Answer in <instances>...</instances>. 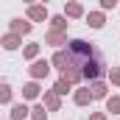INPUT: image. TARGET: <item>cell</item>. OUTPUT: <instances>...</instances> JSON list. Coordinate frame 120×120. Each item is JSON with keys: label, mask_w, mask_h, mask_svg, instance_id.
<instances>
[{"label": "cell", "mask_w": 120, "mask_h": 120, "mask_svg": "<svg viewBox=\"0 0 120 120\" xmlns=\"http://www.w3.org/2000/svg\"><path fill=\"white\" fill-rule=\"evenodd\" d=\"M67 53H70V59L81 67V61H87V59L95 56V48H92L90 42H84V39H73V42H67Z\"/></svg>", "instance_id": "obj_1"}, {"label": "cell", "mask_w": 120, "mask_h": 120, "mask_svg": "<svg viewBox=\"0 0 120 120\" xmlns=\"http://www.w3.org/2000/svg\"><path fill=\"white\" fill-rule=\"evenodd\" d=\"M101 73H103V61L98 59V53H95L92 59L81 61V75H84V78H90V81H95V78H101Z\"/></svg>", "instance_id": "obj_2"}, {"label": "cell", "mask_w": 120, "mask_h": 120, "mask_svg": "<svg viewBox=\"0 0 120 120\" xmlns=\"http://www.w3.org/2000/svg\"><path fill=\"white\" fill-rule=\"evenodd\" d=\"M61 78H64V81H70V84H78V81H81L84 75H81V67H78L75 61L70 59V64H67V67L61 70Z\"/></svg>", "instance_id": "obj_3"}, {"label": "cell", "mask_w": 120, "mask_h": 120, "mask_svg": "<svg viewBox=\"0 0 120 120\" xmlns=\"http://www.w3.org/2000/svg\"><path fill=\"white\" fill-rule=\"evenodd\" d=\"M48 73H50V61L39 59V61H34V64H31V75H34V78H45Z\"/></svg>", "instance_id": "obj_4"}, {"label": "cell", "mask_w": 120, "mask_h": 120, "mask_svg": "<svg viewBox=\"0 0 120 120\" xmlns=\"http://www.w3.org/2000/svg\"><path fill=\"white\" fill-rule=\"evenodd\" d=\"M42 106H48L50 112H59V106H61V101H59V95L50 90V92H45V98H42Z\"/></svg>", "instance_id": "obj_5"}, {"label": "cell", "mask_w": 120, "mask_h": 120, "mask_svg": "<svg viewBox=\"0 0 120 120\" xmlns=\"http://www.w3.org/2000/svg\"><path fill=\"white\" fill-rule=\"evenodd\" d=\"M0 45H3L6 50H17V48H20V34H6V36L0 39Z\"/></svg>", "instance_id": "obj_6"}, {"label": "cell", "mask_w": 120, "mask_h": 120, "mask_svg": "<svg viewBox=\"0 0 120 120\" xmlns=\"http://www.w3.org/2000/svg\"><path fill=\"white\" fill-rule=\"evenodd\" d=\"M106 90H109V87H106L103 81H98V78H95V81H92V84H90V92H92V101H95V98H106Z\"/></svg>", "instance_id": "obj_7"}, {"label": "cell", "mask_w": 120, "mask_h": 120, "mask_svg": "<svg viewBox=\"0 0 120 120\" xmlns=\"http://www.w3.org/2000/svg\"><path fill=\"white\" fill-rule=\"evenodd\" d=\"M31 28H34V25H31L28 20H20V17L11 20V31H14V34H31Z\"/></svg>", "instance_id": "obj_8"}, {"label": "cell", "mask_w": 120, "mask_h": 120, "mask_svg": "<svg viewBox=\"0 0 120 120\" xmlns=\"http://www.w3.org/2000/svg\"><path fill=\"white\" fill-rule=\"evenodd\" d=\"M56 70H64L67 64H70V53H64V50H56V56H53V61H50Z\"/></svg>", "instance_id": "obj_9"}, {"label": "cell", "mask_w": 120, "mask_h": 120, "mask_svg": "<svg viewBox=\"0 0 120 120\" xmlns=\"http://www.w3.org/2000/svg\"><path fill=\"white\" fill-rule=\"evenodd\" d=\"M28 106H25V103H14V106H11V120H25L28 117Z\"/></svg>", "instance_id": "obj_10"}, {"label": "cell", "mask_w": 120, "mask_h": 120, "mask_svg": "<svg viewBox=\"0 0 120 120\" xmlns=\"http://www.w3.org/2000/svg\"><path fill=\"white\" fill-rule=\"evenodd\" d=\"M22 98H25V101H34V98H39V84H36V81L25 84V87H22Z\"/></svg>", "instance_id": "obj_11"}, {"label": "cell", "mask_w": 120, "mask_h": 120, "mask_svg": "<svg viewBox=\"0 0 120 120\" xmlns=\"http://www.w3.org/2000/svg\"><path fill=\"white\" fill-rule=\"evenodd\" d=\"M103 22H106V17H103L101 11H92V14H87V25H92V28H103Z\"/></svg>", "instance_id": "obj_12"}, {"label": "cell", "mask_w": 120, "mask_h": 120, "mask_svg": "<svg viewBox=\"0 0 120 120\" xmlns=\"http://www.w3.org/2000/svg\"><path fill=\"white\" fill-rule=\"evenodd\" d=\"M45 42H48V45H53V48H59V45H64L67 39H64V34H61V31H50V34L45 36Z\"/></svg>", "instance_id": "obj_13"}, {"label": "cell", "mask_w": 120, "mask_h": 120, "mask_svg": "<svg viewBox=\"0 0 120 120\" xmlns=\"http://www.w3.org/2000/svg\"><path fill=\"white\" fill-rule=\"evenodd\" d=\"M28 17L39 22V20H45V17H48V11H45V6H31V8H28Z\"/></svg>", "instance_id": "obj_14"}, {"label": "cell", "mask_w": 120, "mask_h": 120, "mask_svg": "<svg viewBox=\"0 0 120 120\" xmlns=\"http://www.w3.org/2000/svg\"><path fill=\"white\" fill-rule=\"evenodd\" d=\"M106 112H112V115H120V95H112V98H106Z\"/></svg>", "instance_id": "obj_15"}, {"label": "cell", "mask_w": 120, "mask_h": 120, "mask_svg": "<svg viewBox=\"0 0 120 120\" xmlns=\"http://www.w3.org/2000/svg\"><path fill=\"white\" fill-rule=\"evenodd\" d=\"M90 101H92V92L90 90H78L75 92V103H78V106H87Z\"/></svg>", "instance_id": "obj_16"}, {"label": "cell", "mask_w": 120, "mask_h": 120, "mask_svg": "<svg viewBox=\"0 0 120 120\" xmlns=\"http://www.w3.org/2000/svg\"><path fill=\"white\" fill-rule=\"evenodd\" d=\"M70 87H73L70 81H64V78H59V81L53 84V92H56V95H67V92H70Z\"/></svg>", "instance_id": "obj_17"}, {"label": "cell", "mask_w": 120, "mask_h": 120, "mask_svg": "<svg viewBox=\"0 0 120 120\" xmlns=\"http://www.w3.org/2000/svg\"><path fill=\"white\" fill-rule=\"evenodd\" d=\"M64 11H67V17H81V14H84L81 3H75V0H73V3H67V8H64Z\"/></svg>", "instance_id": "obj_18"}, {"label": "cell", "mask_w": 120, "mask_h": 120, "mask_svg": "<svg viewBox=\"0 0 120 120\" xmlns=\"http://www.w3.org/2000/svg\"><path fill=\"white\" fill-rule=\"evenodd\" d=\"M50 28H53V31H64V28H67V20H64L61 14H56V17H50Z\"/></svg>", "instance_id": "obj_19"}, {"label": "cell", "mask_w": 120, "mask_h": 120, "mask_svg": "<svg viewBox=\"0 0 120 120\" xmlns=\"http://www.w3.org/2000/svg\"><path fill=\"white\" fill-rule=\"evenodd\" d=\"M0 103H11V87L0 84Z\"/></svg>", "instance_id": "obj_20"}, {"label": "cell", "mask_w": 120, "mask_h": 120, "mask_svg": "<svg viewBox=\"0 0 120 120\" xmlns=\"http://www.w3.org/2000/svg\"><path fill=\"white\" fill-rule=\"evenodd\" d=\"M36 56H39V45H36V42H31L28 48H25V59H36Z\"/></svg>", "instance_id": "obj_21"}, {"label": "cell", "mask_w": 120, "mask_h": 120, "mask_svg": "<svg viewBox=\"0 0 120 120\" xmlns=\"http://www.w3.org/2000/svg\"><path fill=\"white\" fill-rule=\"evenodd\" d=\"M31 112H34V120H45V117H48V112H45V106H34Z\"/></svg>", "instance_id": "obj_22"}, {"label": "cell", "mask_w": 120, "mask_h": 120, "mask_svg": "<svg viewBox=\"0 0 120 120\" xmlns=\"http://www.w3.org/2000/svg\"><path fill=\"white\" fill-rule=\"evenodd\" d=\"M109 81H112V84H117V87H120V67H115V70L109 73Z\"/></svg>", "instance_id": "obj_23"}, {"label": "cell", "mask_w": 120, "mask_h": 120, "mask_svg": "<svg viewBox=\"0 0 120 120\" xmlns=\"http://www.w3.org/2000/svg\"><path fill=\"white\" fill-rule=\"evenodd\" d=\"M117 0H101V8H115Z\"/></svg>", "instance_id": "obj_24"}, {"label": "cell", "mask_w": 120, "mask_h": 120, "mask_svg": "<svg viewBox=\"0 0 120 120\" xmlns=\"http://www.w3.org/2000/svg\"><path fill=\"white\" fill-rule=\"evenodd\" d=\"M90 120H106V115H92Z\"/></svg>", "instance_id": "obj_25"}, {"label": "cell", "mask_w": 120, "mask_h": 120, "mask_svg": "<svg viewBox=\"0 0 120 120\" xmlns=\"http://www.w3.org/2000/svg\"><path fill=\"white\" fill-rule=\"evenodd\" d=\"M25 3H31V0H25Z\"/></svg>", "instance_id": "obj_26"}, {"label": "cell", "mask_w": 120, "mask_h": 120, "mask_svg": "<svg viewBox=\"0 0 120 120\" xmlns=\"http://www.w3.org/2000/svg\"><path fill=\"white\" fill-rule=\"evenodd\" d=\"M45 3H48V0H45Z\"/></svg>", "instance_id": "obj_27"}]
</instances>
